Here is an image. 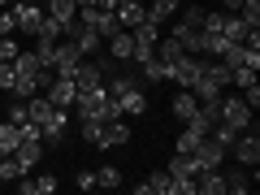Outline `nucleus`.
Segmentation results:
<instances>
[{"label": "nucleus", "mask_w": 260, "mask_h": 195, "mask_svg": "<svg viewBox=\"0 0 260 195\" xmlns=\"http://www.w3.org/2000/svg\"><path fill=\"white\" fill-rule=\"evenodd\" d=\"M22 174H26V169H22V160L13 156V152H0V182H18Z\"/></svg>", "instance_id": "412c9836"}, {"label": "nucleus", "mask_w": 260, "mask_h": 195, "mask_svg": "<svg viewBox=\"0 0 260 195\" xmlns=\"http://www.w3.org/2000/svg\"><path fill=\"white\" fill-rule=\"evenodd\" d=\"M0 5H9V0H0Z\"/></svg>", "instance_id": "a18cd8bd"}, {"label": "nucleus", "mask_w": 260, "mask_h": 195, "mask_svg": "<svg viewBox=\"0 0 260 195\" xmlns=\"http://www.w3.org/2000/svg\"><path fill=\"white\" fill-rule=\"evenodd\" d=\"M48 18H56V22H61V26H65V22H74L78 18V5H74V0H48Z\"/></svg>", "instance_id": "aec40b11"}, {"label": "nucleus", "mask_w": 260, "mask_h": 195, "mask_svg": "<svg viewBox=\"0 0 260 195\" xmlns=\"http://www.w3.org/2000/svg\"><path fill=\"white\" fill-rule=\"evenodd\" d=\"M18 191L22 195H48V191H56V178L52 174H44V178H26V174H22L18 178Z\"/></svg>", "instance_id": "dca6fc26"}, {"label": "nucleus", "mask_w": 260, "mask_h": 195, "mask_svg": "<svg viewBox=\"0 0 260 195\" xmlns=\"http://www.w3.org/2000/svg\"><path fill=\"white\" fill-rule=\"evenodd\" d=\"M113 13H117V22H121V26H130V30H135V26H139L143 18H148V9H143V0H121V5H117Z\"/></svg>", "instance_id": "f8f14e48"}, {"label": "nucleus", "mask_w": 260, "mask_h": 195, "mask_svg": "<svg viewBox=\"0 0 260 195\" xmlns=\"http://www.w3.org/2000/svg\"><path fill=\"white\" fill-rule=\"evenodd\" d=\"M200 139H204V135H195L191 126H182V135H178V143H174V152H182V156H191V152L200 148Z\"/></svg>", "instance_id": "a878e982"}, {"label": "nucleus", "mask_w": 260, "mask_h": 195, "mask_svg": "<svg viewBox=\"0 0 260 195\" xmlns=\"http://www.w3.org/2000/svg\"><path fill=\"white\" fill-rule=\"evenodd\" d=\"M121 143H130V126L121 117L104 121V126H100V143H95V148H121Z\"/></svg>", "instance_id": "1a4fd4ad"}, {"label": "nucleus", "mask_w": 260, "mask_h": 195, "mask_svg": "<svg viewBox=\"0 0 260 195\" xmlns=\"http://www.w3.org/2000/svg\"><path fill=\"white\" fill-rule=\"evenodd\" d=\"M44 95L56 104V109H70V104H74V95H78V87H74V78H52V83L44 87Z\"/></svg>", "instance_id": "6e6552de"}, {"label": "nucleus", "mask_w": 260, "mask_h": 195, "mask_svg": "<svg viewBox=\"0 0 260 195\" xmlns=\"http://www.w3.org/2000/svg\"><path fill=\"white\" fill-rule=\"evenodd\" d=\"M230 148H234V156H239V165L256 169V160H260V135L256 130H239V139H234Z\"/></svg>", "instance_id": "423d86ee"}, {"label": "nucleus", "mask_w": 260, "mask_h": 195, "mask_svg": "<svg viewBox=\"0 0 260 195\" xmlns=\"http://www.w3.org/2000/svg\"><path fill=\"white\" fill-rule=\"evenodd\" d=\"M13 13H18V30H22V35H35L39 22H44V9H39V5H30V0H18V5H13Z\"/></svg>", "instance_id": "9d476101"}, {"label": "nucleus", "mask_w": 260, "mask_h": 195, "mask_svg": "<svg viewBox=\"0 0 260 195\" xmlns=\"http://www.w3.org/2000/svg\"><path fill=\"white\" fill-rule=\"evenodd\" d=\"M35 39H39V44H56V39H61V22H56V18H48V13H44V22H39Z\"/></svg>", "instance_id": "b1692460"}, {"label": "nucleus", "mask_w": 260, "mask_h": 195, "mask_svg": "<svg viewBox=\"0 0 260 195\" xmlns=\"http://www.w3.org/2000/svg\"><path fill=\"white\" fill-rule=\"evenodd\" d=\"M18 52H22V48L13 44V35H0V65H9V61H13Z\"/></svg>", "instance_id": "e433bc0d"}, {"label": "nucleus", "mask_w": 260, "mask_h": 195, "mask_svg": "<svg viewBox=\"0 0 260 195\" xmlns=\"http://www.w3.org/2000/svg\"><path fill=\"white\" fill-rule=\"evenodd\" d=\"M117 5H121V0H117Z\"/></svg>", "instance_id": "49530a36"}, {"label": "nucleus", "mask_w": 260, "mask_h": 195, "mask_svg": "<svg viewBox=\"0 0 260 195\" xmlns=\"http://www.w3.org/2000/svg\"><path fill=\"white\" fill-rule=\"evenodd\" d=\"M130 87H139V83H135V78H126V74H113V87H109V91L121 95V91H130Z\"/></svg>", "instance_id": "ea45409f"}, {"label": "nucleus", "mask_w": 260, "mask_h": 195, "mask_svg": "<svg viewBox=\"0 0 260 195\" xmlns=\"http://www.w3.org/2000/svg\"><path fill=\"white\" fill-rule=\"evenodd\" d=\"M169 109H174V117H178V121H191V117H195V109H200V100H195V91H186V87H182V91L174 95V104H169Z\"/></svg>", "instance_id": "4468645a"}, {"label": "nucleus", "mask_w": 260, "mask_h": 195, "mask_svg": "<svg viewBox=\"0 0 260 195\" xmlns=\"http://www.w3.org/2000/svg\"><path fill=\"white\" fill-rule=\"evenodd\" d=\"M165 174L174 178V191L169 195H195V165H191V156L174 152V160L165 165Z\"/></svg>", "instance_id": "f03ea898"}, {"label": "nucleus", "mask_w": 260, "mask_h": 195, "mask_svg": "<svg viewBox=\"0 0 260 195\" xmlns=\"http://www.w3.org/2000/svg\"><path fill=\"white\" fill-rule=\"evenodd\" d=\"M200 70H204V61H200V56H191V52H182L174 65H169V78H174L178 87H186V91H191L195 78H200Z\"/></svg>", "instance_id": "20e7f679"}, {"label": "nucleus", "mask_w": 260, "mask_h": 195, "mask_svg": "<svg viewBox=\"0 0 260 195\" xmlns=\"http://www.w3.org/2000/svg\"><path fill=\"white\" fill-rule=\"evenodd\" d=\"M74 5H95V0H74Z\"/></svg>", "instance_id": "c03bdc74"}, {"label": "nucleus", "mask_w": 260, "mask_h": 195, "mask_svg": "<svg viewBox=\"0 0 260 195\" xmlns=\"http://www.w3.org/2000/svg\"><path fill=\"white\" fill-rule=\"evenodd\" d=\"M178 22H182V26H191V30H200V26H204V5H186Z\"/></svg>", "instance_id": "7c9ffc66"}, {"label": "nucleus", "mask_w": 260, "mask_h": 195, "mask_svg": "<svg viewBox=\"0 0 260 195\" xmlns=\"http://www.w3.org/2000/svg\"><path fill=\"white\" fill-rule=\"evenodd\" d=\"M95 186H109V191H117V186H121V169H113V165L95 169Z\"/></svg>", "instance_id": "c756f323"}, {"label": "nucleus", "mask_w": 260, "mask_h": 195, "mask_svg": "<svg viewBox=\"0 0 260 195\" xmlns=\"http://www.w3.org/2000/svg\"><path fill=\"white\" fill-rule=\"evenodd\" d=\"M104 44L113 48V61H130V52H135V35H130L126 26H121L113 39H104Z\"/></svg>", "instance_id": "a211bd4d"}, {"label": "nucleus", "mask_w": 260, "mask_h": 195, "mask_svg": "<svg viewBox=\"0 0 260 195\" xmlns=\"http://www.w3.org/2000/svg\"><path fill=\"white\" fill-rule=\"evenodd\" d=\"M217 109H221V121H225V126H234V130H247V126H251V109H247V100H243V95L217 100Z\"/></svg>", "instance_id": "7ed1b4c3"}, {"label": "nucleus", "mask_w": 260, "mask_h": 195, "mask_svg": "<svg viewBox=\"0 0 260 195\" xmlns=\"http://www.w3.org/2000/svg\"><path fill=\"white\" fill-rule=\"evenodd\" d=\"M221 5H225L230 13H239V9H243V0H221Z\"/></svg>", "instance_id": "37998d69"}, {"label": "nucleus", "mask_w": 260, "mask_h": 195, "mask_svg": "<svg viewBox=\"0 0 260 195\" xmlns=\"http://www.w3.org/2000/svg\"><path fill=\"white\" fill-rule=\"evenodd\" d=\"M18 143H22V130L13 121H0V152H18Z\"/></svg>", "instance_id": "5701e85b"}, {"label": "nucleus", "mask_w": 260, "mask_h": 195, "mask_svg": "<svg viewBox=\"0 0 260 195\" xmlns=\"http://www.w3.org/2000/svg\"><path fill=\"white\" fill-rule=\"evenodd\" d=\"M39 143H44V139H22V143H18V152H13V156L22 160V169H26V174L39 165V156H44V148H39Z\"/></svg>", "instance_id": "2eb2a0df"}, {"label": "nucleus", "mask_w": 260, "mask_h": 195, "mask_svg": "<svg viewBox=\"0 0 260 195\" xmlns=\"http://www.w3.org/2000/svg\"><path fill=\"white\" fill-rule=\"evenodd\" d=\"M208 135H213V139L221 143V148H230V143L239 139V130H234V126H225V121H213V130H208Z\"/></svg>", "instance_id": "2f4dec72"}, {"label": "nucleus", "mask_w": 260, "mask_h": 195, "mask_svg": "<svg viewBox=\"0 0 260 195\" xmlns=\"http://www.w3.org/2000/svg\"><path fill=\"white\" fill-rule=\"evenodd\" d=\"M174 13H178V0H152L148 18H152V22H169Z\"/></svg>", "instance_id": "bb28decb"}, {"label": "nucleus", "mask_w": 260, "mask_h": 195, "mask_svg": "<svg viewBox=\"0 0 260 195\" xmlns=\"http://www.w3.org/2000/svg\"><path fill=\"white\" fill-rule=\"evenodd\" d=\"M143 78H148V83H165V78H169V74H165V65H160V61H156V56H152V61H148V65H143Z\"/></svg>", "instance_id": "c9c22d12"}, {"label": "nucleus", "mask_w": 260, "mask_h": 195, "mask_svg": "<svg viewBox=\"0 0 260 195\" xmlns=\"http://www.w3.org/2000/svg\"><path fill=\"white\" fill-rule=\"evenodd\" d=\"M13 78H18L13 61H9V65H0V91H13Z\"/></svg>", "instance_id": "58836bf2"}, {"label": "nucleus", "mask_w": 260, "mask_h": 195, "mask_svg": "<svg viewBox=\"0 0 260 195\" xmlns=\"http://www.w3.org/2000/svg\"><path fill=\"white\" fill-rule=\"evenodd\" d=\"M95 30H100V39H113L121 30V22H117V13H109V9H100V18H95Z\"/></svg>", "instance_id": "393cba45"}, {"label": "nucleus", "mask_w": 260, "mask_h": 195, "mask_svg": "<svg viewBox=\"0 0 260 195\" xmlns=\"http://www.w3.org/2000/svg\"><path fill=\"white\" fill-rule=\"evenodd\" d=\"M169 191H174V178L165 169H156V174H148V182H139V195H169Z\"/></svg>", "instance_id": "f3484780"}, {"label": "nucleus", "mask_w": 260, "mask_h": 195, "mask_svg": "<svg viewBox=\"0 0 260 195\" xmlns=\"http://www.w3.org/2000/svg\"><path fill=\"white\" fill-rule=\"evenodd\" d=\"M130 35H135V44H156V39H160V22H152V18H143L139 26L130 30Z\"/></svg>", "instance_id": "4be33fe9"}, {"label": "nucleus", "mask_w": 260, "mask_h": 195, "mask_svg": "<svg viewBox=\"0 0 260 195\" xmlns=\"http://www.w3.org/2000/svg\"><path fill=\"white\" fill-rule=\"evenodd\" d=\"M9 121H13V126H26V121H30L26 117V100H13L9 104Z\"/></svg>", "instance_id": "4c0bfd02"}, {"label": "nucleus", "mask_w": 260, "mask_h": 195, "mask_svg": "<svg viewBox=\"0 0 260 195\" xmlns=\"http://www.w3.org/2000/svg\"><path fill=\"white\" fill-rule=\"evenodd\" d=\"M243 100H247V109H260V87H256V83L243 87Z\"/></svg>", "instance_id": "a19ab883"}, {"label": "nucleus", "mask_w": 260, "mask_h": 195, "mask_svg": "<svg viewBox=\"0 0 260 195\" xmlns=\"http://www.w3.org/2000/svg\"><path fill=\"white\" fill-rule=\"evenodd\" d=\"M195 191L225 195V174H221V165H217V169H200V174H195Z\"/></svg>", "instance_id": "9b49d317"}, {"label": "nucleus", "mask_w": 260, "mask_h": 195, "mask_svg": "<svg viewBox=\"0 0 260 195\" xmlns=\"http://www.w3.org/2000/svg\"><path fill=\"white\" fill-rule=\"evenodd\" d=\"M225 191H251V174H247V165H239L234 174H225Z\"/></svg>", "instance_id": "cd10ccee"}, {"label": "nucleus", "mask_w": 260, "mask_h": 195, "mask_svg": "<svg viewBox=\"0 0 260 195\" xmlns=\"http://www.w3.org/2000/svg\"><path fill=\"white\" fill-rule=\"evenodd\" d=\"M26 117L39 126V135H44L48 143H56V148L65 143V109H56L44 91H35V95L26 100Z\"/></svg>", "instance_id": "f257e3e1"}, {"label": "nucleus", "mask_w": 260, "mask_h": 195, "mask_svg": "<svg viewBox=\"0 0 260 195\" xmlns=\"http://www.w3.org/2000/svg\"><path fill=\"white\" fill-rule=\"evenodd\" d=\"M78 191H95V174H78Z\"/></svg>", "instance_id": "79ce46f5"}, {"label": "nucleus", "mask_w": 260, "mask_h": 195, "mask_svg": "<svg viewBox=\"0 0 260 195\" xmlns=\"http://www.w3.org/2000/svg\"><path fill=\"white\" fill-rule=\"evenodd\" d=\"M0 35H18V13L0 5Z\"/></svg>", "instance_id": "f704fd0d"}, {"label": "nucleus", "mask_w": 260, "mask_h": 195, "mask_svg": "<svg viewBox=\"0 0 260 195\" xmlns=\"http://www.w3.org/2000/svg\"><path fill=\"white\" fill-rule=\"evenodd\" d=\"M39 91V83H35V78H13V100H30V95H35Z\"/></svg>", "instance_id": "72a5a7b5"}, {"label": "nucleus", "mask_w": 260, "mask_h": 195, "mask_svg": "<svg viewBox=\"0 0 260 195\" xmlns=\"http://www.w3.org/2000/svg\"><path fill=\"white\" fill-rule=\"evenodd\" d=\"M78 61H83V52H78L74 39H70V44H56V48H52V70H56V78H74Z\"/></svg>", "instance_id": "39448f33"}, {"label": "nucleus", "mask_w": 260, "mask_h": 195, "mask_svg": "<svg viewBox=\"0 0 260 195\" xmlns=\"http://www.w3.org/2000/svg\"><path fill=\"white\" fill-rule=\"evenodd\" d=\"M74 87H78V91H95V87H104V70H100V61H78V70H74Z\"/></svg>", "instance_id": "0eeeda50"}, {"label": "nucleus", "mask_w": 260, "mask_h": 195, "mask_svg": "<svg viewBox=\"0 0 260 195\" xmlns=\"http://www.w3.org/2000/svg\"><path fill=\"white\" fill-rule=\"evenodd\" d=\"M239 18H243V26H247V30H260V0H243Z\"/></svg>", "instance_id": "c85d7f7f"}, {"label": "nucleus", "mask_w": 260, "mask_h": 195, "mask_svg": "<svg viewBox=\"0 0 260 195\" xmlns=\"http://www.w3.org/2000/svg\"><path fill=\"white\" fill-rule=\"evenodd\" d=\"M117 100V109H121V117H130V113H143L148 109V95L139 91V87H130V91H121V95H113Z\"/></svg>", "instance_id": "ddd939ff"}, {"label": "nucleus", "mask_w": 260, "mask_h": 195, "mask_svg": "<svg viewBox=\"0 0 260 195\" xmlns=\"http://www.w3.org/2000/svg\"><path fill=\"white\" fill-rule=\"evenodd\" d=\"M221 35L230 39V44H243V39H247L251 30L243 26V18H239V13H221Z\"/></svg>", "instance_id": "6ab92c4d"}, {"label": "nucleus", "mask_w": 260, "mask_h": 195, "mask_svg": "<svg viewBox=\"0 0 260 195\" xmlns=\"http://www.w3.org/2000/svg\"><path fill=\"white\" fill-rule=\"evenodd\" d=\"M230 83L243 91V87H251V83H256V70H251V65H234V70H230Z\"/></svg>", "instance_id": "473e14b6"}]
</instances>
